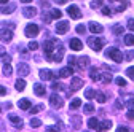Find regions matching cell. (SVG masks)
Masks as SVG:
<instances>
[{
  "label": "cell",
  "instance_id": "obj_14",
  "mask_svg": "<svg viewBox=\"0 0 134 132\" xmlns=\"http://www.w3.org/2000/svg\"><path fill=\"white\" fill-rule=\"evenodd\" d=\"M23 14L26 16V18H34V16L37 14V10L34 7H24L23 8Z\"/></svg>",
  "mask_w": 134,
  "mask_h": 132
},
{
  "label": "cell",
  "instance_id": "obj_12",
  "mask_svg": "<svg viewBox=\"0 0 134 132\" xmlns=\"http://www.w3.org/2000/svg\"><path fill=\"white\" fill-rule=\"evenodd\" d=\"M18 73H19L21 76H26V75H29V73H30L29 65H27V64H24V62L18 64Z\"/></svg>",
  "mask_w": 134,
  "mask_h": 132
},
{
  "label": "cell",
  "instance_id": "obj_5",
  "mask_svg": "<svg viewBox=\"0 0 134 132\" xmlns=\"http://www.w3.org/2000/svg\"><path fill=\"white\" fill-rule=\"evenodd\" d=\"M38 32H40L38 26H35V24H29V26L26 27V30H24V34H26V37H29V38H35V37L38 35Z\"/></svg>",
  "mask_w": 134,
  "mask_h": 132
},
{
  "label": "cell",
  "instance_id": "obj_35",
  "mask_svg": "<svg viewBox=\"0 0 134 132\" xmlns=\"http://www.w3.org/2000/svg\"><path fill=\"white\" fill-rule=\"evenodd\" d=\"M3 75L5 76H10L11 75V65L10 64H3Z\"/></svg>",
  "mask_w": 134,
  "mask_h": 132
},
{
  "label": "cell",
  "instance_id": "obj_47",
  "mask_svg": "<svg viewBox=\"0 0 134 132\" xmlns=\"http://www.w3.org/2000/svg\"><path fill=\"white\" fill-rule=\"evenodd\" d=\"M102 3H104V2H100V0H96V2H91L90 5H91V8H99Z\"/></svg>",
  "mask_w": 134,
  "mask_h": 132
},
{
  "label": "cell",
  "instance_id": "obj_45",
  "mask_svg": "<svg viewBox=\"0 0 134 132\" xmlns=\"http://www.w3.org/2000/svg\"><path fill=\"white\" fill-rule=\"evenodd\" d=\"M27 48H29V49H30V51H35V49H37V48H38V43H37V41H30V43H29V46H27Z\"/></svg>",
  "mask_w": 134,
  "mask_h": 132
},
{
  "label": "cell",
  "instance_id": "obj_38",
  "mask_svg": "<svg viewBox=\"0 0 134 132\" xmlns=\"http://www.w3.org/2000/svg\"><path fill=\"white\" fill-rule=\"evenodd\" d=\"M115 83L118 85V86H121V88H123V86H126V80H125V78H121V76H116V78H115Z\"/></svg>",
  "mask_w": 134,
  "mask_h": 132
},
{
  "label": "cell",
  "instance_id": "obj_9",
  "mask_svg": "<svg viewBox=\"0 0 134 132\" xmlns=\"http://www.w3.org/2000/svg\"><path fill=\"white\" fill-rule=\"evenodd\" d=\"M90 65V57L88 56H81L77 59V69L78 70H83V69H86Z\"/></svg>",
  "mask_w": 134,
  "mask_h": 132
},
{
  "label": "cell",
  "instance_id": "obj_41",
  "mask_svg": "<svg viewBox=\"0 0 134 132\" xmlns=\"http://www.w3.org/2000/svg\"><path fill=\"white\" fill-rule=\"evenodd\" d=\"M43 108H45V105H42V104H40V105H35V107H32V111H30V113H34V115H35V113L42 111Z\"/></svg>",
  "mask_w": 134,
  "mask_h": 132
},
{
  "label": "cell",
  "instance_id": "obj_1",
  "mask_svg": "<svg viewBox=\"0 0 134 132\" xmlns=\"http://www.w3.org/2000/svg\"><path fill=\"white\" fill-rule=\"evenodd\" d=\"M56 43H58V40H56V38L43 41V51H45V56H46V59H48V61L51 59V56H53V53H54V49H56Z\"/></svg>",
  "mask_w": 134,
  "mask_h": 132
},
{
  "label": "cell",
  "instance_id": "obj_25",
  "mask_svg": "<svg viewBox=\"0 0 134 132\" xmlns=\"http://www.w3.org/2000/svg\"><path fill=\"white\" fill-rule=\"evenodd\" d=\"M112 127V121L110 119H105V121H102V123H100V127H99V130H107V129H110Z\"/></svg>",
  "mask_w": 134,
  "mask_h": 132
},
{
  "label": "cell",
  "instance_id": "obj_21",
  "mask_svg": "<svg viewBox=\"0 0 134 132\" xmlns=\"http://www.w3.org/2000/svg\"><path fill=\"white\" fill-rule=\"evenodd\" d=\"M34 91H35V94H37V95H45L46 88H45L43 85H40V83H35V85H34Z\"/></svg>",
  "mask_w": 134,
  "mask_h": 132
},
{
  "label": "cell",
  "instance_id": "obj_56",
  "mask_svg": "<svg viewBox=\"0 0 134 132\" xmlns=\"http://www.w3.org/2000/svg\"><path fill=\"white\" fill-rule=\"evenodd\" d=\"M86 132H88V130H86Z\"/></svg>",
  "mask_w": 134,
  "mask_h": 132
},
{
  "label": "cell",
  "instance_id": "obj_10",
  "mask_svg": "<svg viewBox=\"0 0 134 132\" xmlns=\"http://www.w3.org/2000/svg\"><path fill=\"white\" fill-rule=\"evenodd\" d=\"M83 86V80L81 78H72V81H70V92H74V91H78L80 88Z\"/></svg>",
  "mask_w": 134,
  "mask_h": 132
},
{
  "label": "cell",
  "instance_id": "obj_34",
  "mask_svg": "<svg viewBox=\"0 0 134 132\" xmlns=\"http://www.w3.org/2000/svg\"><path fill=\"white\" fill-rule=\"evenodd\" d=\"M24 88H26V81L23 78L16 81V89H18V91H24Z\"/></svg>",
  "mask_w": 134,
  "mask_h": 132
},
{
  "label": "cell",
  "instance_id": "obj_49",
  "mask_svg": "<svg viewBox=\"0 0 134 132\" xmlns=\"http://www.w3.org/2000/svg\"><path fill=\"white\" fill-rule=\"evenodd\" d=\"M102 14H105V16H112V10H110L109 7H104V8H102Z\"/></svg>",
  "mask_w": 134,
  "mask_h": 132
},
{
  "label": "cell",
  "instance_id": "obj_48",
  "mask_svg": "<svg viewBox=\"0 0 134 132\" xmlns=\"http://www.w3.org/2000/svg\"><path fill=\"white\" fill-rule=\"evenodd\" d=\"M77 32H78V34H85V32H86V27L83 26V24H80V26H77Z\"/></svg>",
  "mask_w": 134,
  "mask_h": 132
},
{
  "label": "cell",
  "instance_id": "obj_46",
  "mask_svg": "<svg viewBox=\"0 0 134 132\" xmlns=\"http://www.w3.org/2000/svg\"><path fill=\"white\" fill-rule=\"evenodd\" d=\"M125 57H126V61H132V59H134V51H132V49H129Z\"/></svg>",
  "mask_w": 134,
  "mask_h": 132
},
{
  "label": "cell",
  "instance_id": "obj_40",
  "mask_svg": "<svg viewBox=\"0 0 134 132\" xmlns=\"http://www.w3.org/2000/svg\"><path fill=\"white\" fill-rule=\"evenodd\" d=\"M40 124H42V121H40V119H37V118L30 119V127H40Z\"/></svg>",
  "mask_w": 134,
  "mask_h": 132
},
{
  "label": "cell",
  "instance_id": "obj_29",
  "mask_svg": "<svg viewBox=\"0 0 134 132\" xmlns=\"http://www.w3.org/2000/svg\"><path fill=\"white\" fill-rule=\"evenodd\" d=\"M125 43L128 46H132L134 45V32H132V34H129V35H125Z\"/></svg>",
  "mask_w": 134,
  "mask_h": 132
},
{
  "label": "cell",
  "instance_id": "obj_39",
  "mask_svg": "<svg viewBox=\"0 0 134 132\" xmlns=\"http://www.w3.org/2000/svg\"><path fill=\"white\" fill-rule=\"evenodd\" d=\"M2 62H3V64H10V62H11V56L7 54V53H2Z\"/></svg>",
  "mask_w": 134,
  "mask_h": 132
},
{
  "label": "cell",
  "instance_id": "obj_55",
  "mask_svg": "<svg viewBox=\"0 0 134 132\" xmlns=\"http://www.w3.org/2000/svg\"><path fill=\"white\" fill-rule=\"evenodd\" d=\"M0 92H2V95H5V94H7V89L2 86V88H0Z\"/></svg>",
  "mask_w": 134,
  "mask_h": 132
},
{
  "label": "cell",
  "instance_id": "obj_2",
  "mask_svg": "<svg viewBox=\"0 0 134 132\" xmlns=\"http://www.w3.org/2000/svg\"><path fill=\"white\" fill-rule=\"evenodd\" d=\"M104 45H105V40L104 38H97V37H90L88 38V46L91 49H94V51H100Z\"/></svg>",
  "mask_w": 134,
  "mask_h": 132
},
{
  "label": "cell",
  "instance_id": "obj_50",
  "mask_svg": "<svg viewBox=\"0 0 134 132\" xmlns=\"http://www.w3.org/2000/svg\"><path fill=\"white\" fill-rule=\"evenodd\" d=\"M128 29H129V30H132V32H134V19H132V18H131V19H129V21H128Z\"/></svg>",
  "mask_w": 134,
  "mask_h": 132
},
{
  "label": "cell",
  "instance_id": "obj_32",
  "mask_svg": "<svg viewBox=\"0 0 134 132\" xmlns=\"http://www.w3.org/2000/svg\"><path fill=\"white\" fill-rule=\"evenodd\" d=\"M78 107H81V99H74V100L70 102V108L72 110H77Z\"/></svg>",
  "mask_w": 134,
  "mask_h": 132
},
{
  "label": "cell",
  "instance_id": "obj_22",
  "mask_svg": "<svg viewBox=\"0 0 134 132\" xmlns=\"http://www.w3.org/2000/svg\"><path fill=\"white\" fill-rule=\"evenodd\" d=\"M90 78H91L93 81L100 80V73H99V70H97L96 67H91V69H90Z\"/></svg>",
  "mask_w": 134,
  "mask_h": 132
},
{
  "label": "cell",
  "instance_id": "obj_4",
  "mask_svg": "<svg viewBox=\"0 0 134 132\" xmlns=\"http://www.w3.org/2000/svg\"><path fill=\"white\" fill-rule=\"evenodd\" d=\"M62 57H64V46H62L61 41H58V43H56V49H54L51 59H49V62H61Z\"/></svg>",
  "mask_w": 134,
  "mask_h": 132
},
{
  "label": "cell",
  "instance_id": "obj_42",
  "mask_svg": "<svg viewBox=\"0 0 134 132\" xmlns=\"http://www.w3.org/2000/svg\"><path fill=\"white\" fill-rule=\"evenodd\" d=\"M51 88H53L54 91H61V89H64V85H61V83H56V81H54V83L51 85Z\"/></svg>",
  "mask_w": 134,
  "mask_h": 132
},
{
  "label": "cell",
  "instance_id": "obj_6",
  "mask_svg": "<svg viewBox=\"0 0 134 132\" xmlns=\"http://www.w3.org/2000/svg\"><path fill=\"white\" fill-rule=\"evenodd\" d=\"M49 104H51L54 108H61L64 105V99L58 94H51V97H49Z\"/></svg>",
  "mask_w": 134,
  "mask_h": 132
},
{
  "label": "cell",
  "instance_id": "obj_3",
  "mask_svg": "<svg viewBox=\"0 0 134 132\" xmlns=\"http://www.w3.org/2000/svg\"><path fill=\"white\" fill-rule=\"evenodd\" d=\"M105 56L107 57H110L112 61H115V62H123V54H121V51L118 48H109L107 49V53H105Z\"/></svg>",
  "mask_w": 134,
  "mask_h": 132
},
{
  "label": "cell",
  "instance_id": "obj_54",
  "mask_svg": "<svg viewBox=\"0 0 134 132\" xmlns=\"http://www.w3.org/2000/svg\"><path fill=\"white\" fill-rule=\"evenodd\" d=\"M126 118H128V119H134V111H128Z\"/></svg>",
  "mask_w": 134,
  "mask_h": 132
},
{
  "label": "cell",
  "instance_id": "obj_13",
  "mask_svg": "<svg viewBox=\"0 0 134 132\" xmlns=\"http://www.w3.org/2000/svg\"><path fill=\"white\" fill-rule=\"evenodd\" d=\"M11 40H13V32L3 27V29H2V41H7V43H10Z\"/></svg>",
  "mask_w": 134,
  "mask_h": 132
},
{
  "label": "cell",
  "instance_id": "obj_27",
  "mask_svg": "<svg viewBox=\"0 0 134 132\" xmlns=\"http://www.w3.org/2000/svg\"><path fill=\"white\" fill-rule=\"evenodd\" d=\"M45 132H61V124H53V126H48L45 129Z\"/></svg>",
  "mask_w": 134,
  "mask_h": 132
},
{
  "label": "cell",
  "instance_id": "obj_20",
  "mask_svg": "<svg viewBox=\"0 0 134 132\" xmlns=\"http://www.w3.org/2000/svg\"><path fill=\"white\" fill-rule=\"evenodd\" d=\"M86 124H88L90 129H96V130H99V127H100V123L97 121V118H90Z\"/></svg>",
  "mask_w": 134,
  "mask_h": 132
},
{
  "label": "cell",
  "instance_id": "obj_30",
  "mask_svg": "<svg viewBox=\"0 0 134 132\" xmlns=\"http://www.w3.org/2000/svg\"><path fill=\"white\" fill-rule=\"evenodd\" d=\"M70 121L74 123V129H78L81 124V118L80 116H70Z\"/></svg>",
  "mask_w": 134,
  "mask_h": 132
},
{
  "label": "cell",
  "instance_id": "obj_11",
  "mask_svg": "<svg viewBox=\"0 0 134 132\" xmlns=\"http://www.w3.org/2000/svg\"><path fill=\"white\" fill-rule=\"evenodd\" d=\"M40 78H42V80H56V75H54L51 70L42 69V70H40Z\"/></svg>",
  "mask_w": 134,
  "mask_h": 132
},
{
  "label": "cell",
  "instance_id": "obj_23",
  "mask_svg": "<svg viewBox=\"0 0 134 132\" xmlns=\"http://www.w3.org/2000/svg\"><path fill=\"white\" fill-rule=\"evenodd\" d=\"M18 107L21 110H29L30 108V100H29V99H21V100L18 102Z\"/></svg>",
  "mask_w": 134,
  "mask_h": 132
},
{
  "label": "cell",
  "instance_id": "obj_53",
  "mask_svg": "<svg viewBox=\"0 0 134 132\" xmlns=\"http://www.w3.org/2000/svg\"><path fill=\"white\" fill-rule=\"evenodd\" d=\"M115 107H116V108H123V102L120 100V99H118V100L115 102Z\"/></svg>",
  "mask_w": 134,
  "mask_h": 132
},
{
  "label": "cell",
  "instance_id": "obj_26",
  "mask_svg": "<svg viewBox=\"0 0 134 132\" xmlns=\"http://www.w3.org/2000/svg\"><path fill=\"white\" fill-rule=\"evenodd\" d=\"M100 80H102V83H104V85H109L113 78H112L110 73H100Z\"/></svg>",
  "mask_w": 134,
  "mask_h": 132
},
{
  "label": "cell",
  "instance_id": "obj_31",
  "mask_svg": "<svg viewBox=\"0 0 134 132\" xmlns=\"http://www.w3.org/2000/svg\"><path fill=\"white\" fill-rule=\"evenodd\" d=\"M96 100H97L99 104H104V102L107 100V95H105L104 92H97V94H96Z\"/></svg>",
  "mask_w": 134,
  "mask_h": 132
},
{
  "label": "cell",
  "instance_id": "obj_7",
  "mask_svg": "<svg viewBox=\"0 0 134 132\" xmlns=\"http://www.w3.org/2000/svg\"><path fill=\"white\" fill-rule=\"evenodd\" d=\"M67 14H69L70 18H74V19H80V18H81V11H80V8L75 7V5H70L69 8H67Z\"/></svg>",
  "mask_w": 134,
  "mask_h": 132
},
{
  "label": "cell",
  "instance_id": "obj_24",
  "mask_svg": "<svg viewBox=\"0 0 134 132\" xmlns=\"http://www.w3.org/2000/svg\"><path fill=\"white\" fill-rule=\"evenodd\" d=\"M112 30H113V34H115V35H123V32H125V27H123L121 24H115Z\"/></svg>",
  "mask_w": 134,
  "mask_h": 132
},
{
  "label": "cell",
  "instance_id": "obj_52",
  "mask_svg": "<svg viewBox=\"0 0 134 132\" xmlns=\"http://www.w3.org/2000/svg\"><path fill=\"white\" fill-rule=\"evenodd\" d=\"M116 132H129V129H128V127H123V126H120L118 129H116Z\"/></svg>",
  "mask_w": 134,
  "mask_h": 132
},
{
  "label": "cell",
  "instance_id": "obj_17",
  "mask_svg": "<svg viewBox=\"0 0 134 132\" xmlns=\"http://www.w3.org/2000/svg\"><path fill=\"white\" fill-rule=\"evenodd\" d=\"M90 30H91V34H100L104 29H102V26L97 24V22H90Z\"/></svg>",
  "mask_w": 134,
  "mask_h": 132
},
{
  "label": "cell",
  "instance_id": "obj_16",
  "mask_svg": "<svg viewBox=\"0 0 134 132\" xmlns=\"http://www.w3.org/2000/svg\"><path fill=\"white\" fill-rule=\"evenodd\" d=\"M8 119H10V121H11V123H13L16 127H19V129L23 127V119H21L19 116H16V115H10V116H8Z\"/></svg>",
  "mask_w": 134,
  "mask_h": 132
},
{
  "label": "cell",
  "instance_id": "obj_28",
  "mask_svg": "<svg viewBox=\"0 0 134 132\" xmlns=\"http://www.w3.org/2000/svg\"><path fill=\"white\" fill-rule=\"evenodd\" d=\"M126 107L129 111H134V95H129L128 100H126Z\"/></svg>",
  "mask_w": 134,
  "mask_h": 132
},
{
  "label": "cell",
  "instance_id": "obj_44",
  "mask_svg": "<svg viewBox=\"0 0 134 132\" xmlns=\"http://www.w3.org/2000/svg\"><path fill=\"white\" fill-rule=\"evenodd\" d=\"M69 67H77V57H74V56L69 57Z\"/></svg>",
  "mask_w": 134,
  "mask_h": 132
},
{
  "label": "cell",
  "instance_id": "obj_18",
  "mask_svg": "<svg viewBox=\"0 0 134 132\" xmlns=\"http://www.w3.org/2000/svg\"><path fill=\"white\" fill-rule=\"evenodd\" d=\"M72 73H74L72 67H64V69H61V70H59V73H58V75H59L61 78H67V76H70Z\"/></svg>",
  "mask_w": 134,
  "mask_h": 132
},
{
  "label": "cell",
  "instance_id": "obj_19",
  "mask_svg": "<svg viewBox=\"0 0 134 132\" xmlns=\"http://www.w3.org/2000/svg\"><path fill=\"white\" fill-rule=\"evenodd\" d=\"M13 11H14V3H8V5L2 3V14H11Z\"/></svg>",
  "mask_w": 134,
  "mask_h": 132
},
{
  "label": "cell",
  "instance_id": "obj_8",
  "mask_svg": "<svg viewBox=\"0 0 134 132\" xmlns=\"http://www.w3.org/2000/svg\"><path fill=\"white\" fill-rule=\"evenodd\" d=\"M69 27H70V24L67 22V21H61V22H58L56 24V32L59 35H64L67 30H69Z\"/></svg>",
  "mask_w": 134,
  "mask_h": 132
},
{
  "label": "cell",
  "instance_id": "obj_36",
  "mask_svg": "<svg viewBox=\"0 0 134 132\" xmlns=\"http://www.w3.org/2000/svg\"><path fill=\"white\" fill-rule=\"evenodd\" d=\"M94 111V107L91 105V104H86L85 107H83V113H86V115H90V113H93Z\"/></svg>",
  "mask_w": 134,
  "mask_h": 132
},
{
  "label": "cell",
  "instance_id": "obj_43",
  "mask_svg": "<svg viewBox=\"0 0 134 132\" xmlns=\"http://www.w3.org/2000/svg\"><path fill=\"white\" fill-rule=\"evenodd\" d=\"M126 75H128V78H131V80L134 81V67H129V69L126 70Z\"/></svg>",
  "mask_w": 134,
  "mask_h": 132
},
{
  "label": "cell",
  "instance_id": "obj_15",
  "mask_svg": "<svg viewBox=\"0 0 134 132\" xmlns=\"http://www.w3.org/2000/svg\"><path fill=\"white\" fill-rule=\"evenodd\" d=\"M69 45H70V48L74 49V51H80V49L83 48V43H81L78 38H72V40L69 41Z\"/></svg>",
  "mask_w": 134,
  "mask_h": 132
},
{
  "label": "cell",
  "instance_id": "obj_37",
  "mask_svg": "<svg viewBox=\"0 0 134 132\" xmlns=\"http://www.w3.org/2000/svg\"><path fill=\"white\" fill-rule=\"evenodd\" d=\"M49 14H51V18H53V19H59L61 16H62V13H61L59 10H51V13H49Z\"/></svg>",
  "mask_w": 134,
  "mask_h": 132
},
{
  "label": "cell",
  "instance_id": "obj_33",
  "mask_svg": "<svg viewBox=\"0 0 134 132\" xmlns=\"http://www.w3.org/2000/svg\"><path fill=\"white\" fill-rule=\"evenodd\" d=\"M96 94H97V92H96L94 89H86V91H85V97H86V99H96Z\"/></svg>",
  "mask_w": 134,
  "mask_h": 132
},
{
  "label": "cell",
  "instance_id": "obj_51",
  "mask_svg": "<svg viewBox=\"0 0 134 132\" xmlns=\"http://www.w3.org/2000/svg\"><path fill=\"white\" fill-rule=\"evenodd\" d=\"M51 19H53V18H51V14H45V13H43V21H45V22H49Z\"/></svg>",
  "mask_w": 134,
  "mask_h": 132
}]
</instances>
